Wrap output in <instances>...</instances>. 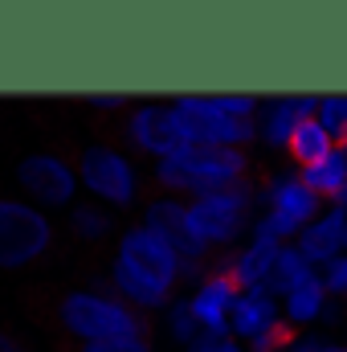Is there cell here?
Returning a JSON list of instances; mask_svg holds the SVG:
<instances>
[{
	"instance_id": "obj_2",
	"label": "cell",
	"mask_w": 347,
	"mask_h": 352,
	"mask_svg": "<svg viewBox=\"0 0 347 352\" xmlns=\"http://www.w3.org/2000/svg\"><path fill=\"white\" fill-rule=\"evenodd\" d=\"M250 176L246 148H217V144H184L168 160H160L156 184L168 197H208L221 188H233Z\"/></svg>"
},
{
	"instance_id": "obj_17",
	"label": "cell",
	"mask_w": 347,
	"mask_h": 352,
	"mask_svg": "<svg viewBox=\"0 0 347 352\" xmlns=\"http://www.w3.org/2000/svg\"><path fill=\"white\" fill-rule=\"evenodd\" d=\"M315 278V270L307 263V254L298 250V246H282L278 250V258L270 266V274H265V283H261V291L265 295H294L298 287H307Z\"/></svg>"
},
{
	"instance_id": "obj_10",
	"label": "cell",
	"mask_w": 347,
	"mask_h": 352,
	"mask_svg": "<svg viewBox=\"0 0 347 352\" xmlns=\"http://www.w3.org/2000/svg\"><path fill=\"white\" fill-rule=\"evenodd\" d=\"M127 140L143 152V156H160L168 160L172 152H180L188 144V131H184V119L176 115V107H135L123 123Z\"/></svg>"
},
{
	"instance_id": "obj_27",
	"label": "cell",
	"mask_w": 347,
	"mask_h": 352,
	"mask_svg": "<svg viewBox=\"0 0 347 352\" xmlns=\"http://www.w3.org/2000/svg\"><path fill=\"white\" fill-rule=\"evenodd\" d=\"M86 102H94L98 111H127L131 98H127V94H90Z\"/></svg>"
},
{
	"instance_id": "obj_6",
	"label": "cell",
	"mask_w": 347,
	"mask_h": 352,
	"mask_svg": "<svg viewBox=\"0 0 347 352\" xmlns=\"http://www.w3.org/2000/svg\"><path fill=\"white\" fill-rule=\"evenodd\" d=\"M74 168H78V180L94 197H102V201H110L119 209L135 205L139 180H135V168H131V160L123 152H115V148H82Z\"/></svg>"
},
{
	"instance_id": "obj_14",
	"label": "cell",
	"mask_w": 347,
	"mask_h": 352,
	"mask_svg": "<svg viewBox=\"0 0 347 352\" xmlns=\"http://www.w3.org/2000/svg\"><path fill=\"white\" fill-rule=\"evenodd\" d=\"M315 111H319V98H274V102L265 107V119H261L265 144H270V148H286L290 131H294L302 119H311Z\"/></svg>"
},
{
	"instance_id": "obj_12",
	"label": "cell",
	"mask_w": 347,
	"mask_h": 352,
	"mask_svg": "<svg viewBox=\"0 0 347 352\" xmlns=\"http://www.w3.org/2000/svg\"><path fill=\"white\" fill-rule=\"evenodd\" d=\"M344 234H347V217L344 209H331L323 217H315L311 226L298 230V250L307 254V263H335L344 250Z\"/></svg>"
},
{
	"instance_id": "obj_11",
	"label": "cell",
	"mask_w": 347,
	"mask_h": 352,
	"mask_svg": "<svg viewBox=\"0 0 347 352\" xmlns=\"http://www.w3.org/2000/svg\"><path fill=\"white\" fill-rule=\"evenodd\" d=\"M237 299H241L237 283H233L221 266H213V270L204 274L196 299H188V307H192V316H196L204 340H225V336H229V311H233Z\"/></svg>"
},
{
	"instance_id": "obj_16",
	"label": "cell",
	"mask_w": 347,
	"mask_h": 352,
	"mask_svg": "<svg viewBox=\"0 0 347 352\" xmlns=\"http://www.w3.org/2000/svg\"><path fill=\"white\" fill-rule=\"evenodd\" d=\"M298 180L319 197V201H339L347 205V152L344 148H335L327 160H319L315 168H302Z\"/></svg>"
},
{
	"instance_id": "obj_19",
	"label": "cell",
	"mask_w": 347,
	"mask_h": 352,
	"mask_svg": "<svg viewBox=\"0 0 347 352\" xmlns=\"http://www.w3.org/2000/svg\"><path fill=\"white\" fill-rule=\"evenodd\" d=\"M323 307H327V291H323L319 278H311L307 287H298L294 295H286V324H294L302 332L307 324H315L323 316Z\"/></svg>"
},
{
	"instance_id": "obj_3",
	"label": "cell",
	"mask_w": 347,
	"mask_h": 352,
	"mask_svg": "<svg viewBox=\"0 0 347 352\" xmlns=\"http://www.w3.org/2000/svg\"><path fill=\"white\" fill-rule=\"evenodd\" d=\"M49 250H53V221L29 201L0 197V270L33 266Z\"/></svg>"
},
{
	"instance_id": "obj_25",
	"label": "cell",
	"mask_w": 347,
	"mask_h": 352,
	"mask_svg": "<svg viewBox=\"0 0 347 352\" xmlns=\"http://www.w3.org/2000/svg\"><path fill=\"white\" fill-rule=\"evenodd\" d=\"M323 291L335 295V299H347V258H335L327 263V274H323Z\"/></svg>"
},
{
	"instance_id": "obj_4",
	"label": "cell",
	"mask_w": 347,
	"mask_h": 352,
	"mask_svg": "<svg viewBox=\"0 0 347 352\" xmlns=\"http://www.w3.org/2000/svg\"><path fill=\"white\" fill-rule=\"evenodd\" d=\"M250 209H254V184L246 176L233 188H221V192H208V197H192L188 201V230L204 246H229L246 230Z\"/></svg>"
},
{
	"instance_id": "obj_22",
	"label": "cell",
	"mask_w": 347,
	"mask_h": 352,
	"mask_svg": "<svg viewBox=\"0 0 347 352\" xmlns=\"http://www.w3.org/2000/svg\"><path fill=\"white\" fill-rule=\"evenodd\" d=\"M286 238H298V226H294L290 217H282V213L270 209V213L258 221V238H254V242H261V246H278V250H282Z\"/></svg>"
},
{
	"instance_id": "obj_30",
	"label": "cell",
	"mask_w": 347,
	"mask_h": 352,
	"mask_svg": "<svg viewBox=\"0 0 347 352\" xmlns=\"http://www.w3.org/2000/svg\"><path fill=\"white\" fill-rule=\"evenodd\" d=\"M323 352H347V344H327Z\"/></svg>"
},
{
	"instance_id": "obj_13",
	"label": "cell",
	"mask_w": 347,
	"mask_h": 352,
	"mask_svg": "<svg viewBox=\"0 0 347 352\" xmlns=\"http://www.w3.org/2000/svg\"><path fill=\"white\" fill-rule=\"evenodd\" d=\"M282 316H278V307H274V295H265V291H246L237 303H233V311H229V332H237L241 340H261L274 324H278Z\"/></svg>"
},
{
	"instance_id": "obj_1",
	"label": "cell",
	"mask_w": 347,
	"mask_h": 352,
	"mask_svg": "<svg viewBox=\"0 0 347 352\" xmlns=\"http://www.w3.org/2000/svg\"><path fill=\"white\" fill-rule=\"evenodd\" d=\"M49 320L66 344H152V320L98 291H62L49 303Z\"/></svg>"
},
{
	"instance_id": "obj_20",
	"label": "cell",
	"mask_w": 347,
	"mask_h": 352,
	"mask_svg": "<svg viewBox=\"0 0 347 352\" xmlns=\"http://www.w3.org/2000/svg\"><path fill=\"white\" fill-rule=\"evenodd\" d=\"M70 226H74V234L90 242V246H98V242H106L110 238V217L98 209V205H78L74 213H70Z\"/></svg>"
},
{
	"instance_id": "obj_5",
	"label": "cell",
	"mask_w": 347,
	"mask_h": 352,
	"mask_svg": "<svg viewBox=\"0 0 347 352\" xmlns=\"http://www.w3.org/2000/svg\"><path fill=\"white\" fill-rule=\"evenodd\" d=\"M176 115L184 119L188 144H217V148H246L254 140V119H233L225 115L213 98L204 94H184L176 98Z\"/></svg>"
},
{
	"instance_id": "obj_7",
	"label": "cell",
	"mask_w": 347,
	"mask_h": 352,
	"mask_svg": "<svg viewBox=\"0 0 347 352\" xmlns=\"http://www.w3.org/2000/svg\"><path fill=\"white\" fill-rule=\"evenodd\" d=\"M16 184L37 201V205H70L74 188H78V173L62 152H33L16 164Z\"/></svg>"
},
{
	"instance_id": "obj_31",
	"label": "cell",
	"mask_w": 347,
	"mask_h": 352,
	"mask_svg": "<svg viewBox=\"0 0 347 352\" xmlns=\"http://www.w3.org/2000/svg\"><path fill=\"white\" fill-rule=\"evenodd\" d=\"M344 246H347V234H344Z\"/></svg>"
},
{
	"instance_id": "obj_23",
	"label": "cell",
	"mask_w": 347,
	"mask_h": 352,
	"mask_svg": "<svg viewBox=\"0 0 347 352\" xmlns=\"http://www.w3.org/2000/svg\"><path fill=\"white\" fill-rule=\"evenodd\" d=\"M298 336H302V332H298L294 324L278 320V324H274V328H270V332H265L261 340H254L250 349H254V352H290L294 344H298Z\"/></svg>"
},
{
	"instance_id": "obj_26",
	"label": "cell",
	"mask_w": 347,
	"mask_h": 352,
	"mask_svg": "<svg viewBox=\"0 0 347 352\" xmlns=\"http://www.w3.org/2000/svg\"><path fill=\"white\" fill-rule=\"evenodd\" d=\"M66 352H152V344H119V340H106V344H70Z\"/></svg>"
},
{
	"instance_id": "obj_8",
	"label": "cell",
	"mask_w": 347,
	"mask_h": 352,
	"mask_svg": "<svg viewBox=\"0 0 347 352\" xmlns=\"http://www.w3.org/2000/svg\"><path fill=\"white\" fill-rule=\"evenodd\" d=\"M123 266H131V270H139L143 278H156V283H164V287H180V278H184V263L176 258V250L160 238V234H152L147 226H131L123 238H119V254H115Z\"/></svg>"
},
{
	"instance_id": "obj_24",
	"label": "cell",
	"mask_w": 347,
	"mask_h": 352,
	"mask_svg": "<svg viewBox=\"0 0 347 352\" xmlns=\"http://www.w3.org/2000/svg\"><path fill=\"white\" fill-rule=\"evenodd\" d=\"M196 332H200V324H196L192 307H188V303H176L172 307V336L180 344H188V340H196Z\"/></svg>"
},
{
	"instance_id": "obj_29",
	"label": "cell",
	"mask_w": 347,
	"mask_h": 352,
	"mask_svg": "<svg viewBox=\"0 0 347 352\" xmlns=\"http://www.w3.org/2000/svg\"><path fill=\"white\" fill-rule=\"evenodd\" d=\"M0 352H29L21 344V336L16 332H8V328H0Z\"/></svg>"
},
{
	"instance_id": "obj_9",
	"label": "cell",
	"mask_w": 347,
	"mask_h": 352,
	"mask_svg": "<svg viewBox=\"0 0 347 352\" xmlns=\"http://www.w3.org/2000/svg\"><path fill=\"white\" fill-rule=\"evenodd\" d=\"M143 226H147L152 234H160V238L176 250V258L184 263V274H192V270H200V266L208 263V246L188 230V205H184L180 197H168V192L156 197V201L147 205Z\"/></svg>"
},
{
	"instance_id": "obj_15",
	"label": "cell",
	"mask_w": 347,
	"mask_h": 352,
	"mask_svg": "<svg viewBox=\"0 0 347 352\" xmlns=\"http://www.w3.org/2000/svg\"><path fill=\"white\" fill-rule=\"evenodd\" d=\"M270 205H274V213L290 217L298 230H302V226H311L315 217H323V201H319V197L298 180V176L278 180V184L270 188Z\"/></svg>"
},
{
	"instance_id": "obj_18",
	"label": "cell",
	"mask_w": 347,
	"mask_h": 352,
	"mask_svg": "<svg viewBox=\"0 0 347 352\" xmlns=\"http://www.w3.org/2000/svg\"><path fill=\"white\" fill-rule=\"evenodd\" d=\"M286 152H290V160L298 164V173L302 168H315L319 160H327L331 152H335V140L319 127V119L311 115V119H302L294 131H290V140H286Z\"/></svg>"
},
{
	"instance_id": "obj_21",
	"label": "cell",
	"mask_w": 347,
	"mask_h": 352,
	"mask_svg": "<svg viewBox=\"0 0 347 352\" xmlns=\"http://www.w3.org/2000/svg\"><path fill=\"white\" fill-rule=\"evenodd\" d=\"M319 127L335 140V148L347 144V94H331V98H319V111H315Z\"/></svg>"
},
{
	"instance_id": "obj_28",
	"label": "cell",
	"mask_w": 347,
	"mask_h": 352,
	"mask_svg": "<svg viewBox=\"0 0 347 352\" xmlns=\"http://www.w3.org/2000/svg\"><path fill=\"white\" fill-rule=\"evenodd\" d=\"M192 352H241V344L233 336H225V340H200Z\"/></svg>"
}]
</instances>
